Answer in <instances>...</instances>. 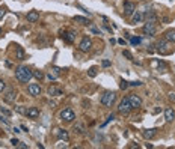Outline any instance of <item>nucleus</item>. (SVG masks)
<instances>
[{
  "instance_id": "9d476101",
  "label": "nucleus",
  "mask_w": 175,
  "mask_h": 149,
  "mask_svg": "<svg viewBox=\"0 0 175 149\" xmlns=\"http://www.w3.org/2000/svg\"><path fill=\"white\" fill-rule=\"evenodd\" d=\"M27 92H29V95H32V96H39V95H41V86L36 84V83H32V84L27 86Z\"/></svg>"
},
{
  "instance_id": "9b49d317",
  "label": "nucleus",
  "mask_w": 175,
  "mask_h": 149,
  "mask_svg": "<svg viewBox=\"0 0 175 149\" xmlns=\"http://www.w3.org/2000/svg\"><path fill=\"white\" fill-rule=\"evenodd\" d=\"M143 20L145 23H151V24H156L159 21V15L156 14V12H146V14H143Z\"/></svg>"
},
{
  "instance_id": "4468645a",
  "label": "nucleus",
  "mask_w": 175,
  "mask_h": 149,
  "mask_svg": "<svg viewBox=\"0 0 175 149\" xmlns=\"http://www.w3.org/2000/svg\"><path fill=\"white\" fill-rule=\"evenodd\" d=\"M26 116L30 118V119L39 118V108H38V107H29V108L26 110Z\"/></svg>"
},
{
  "instance_id": "ddd939ff",
  "label": "nucleus",
  "mask_w": 175,
  "mask_h": 149,
  "mask_svg": "<svg viewBox=\"0 0 175 149\" xmlns=\"http://www.w3.org/2000/svg\"><path fill=\"white\" fill-rule=\"evenodd\" d=\"M143 21V12H141V11H134L133 12V15H131V24H136L137 23H142Z\"/></svg>"
},
{
  "instance_id": "39448f33",
  "label": "nucleus",
  "mask_w": 175,
  "mask_h": 149,
  "mask_svg": "<svg viewBox=\"0 0 175 149\" xmlns=\"http://www.w3.org/2000/svg\"><path fill=\"white\" fill-rule=\"evenodd\" d=\"M74 119H76V111H74L72 108H64L60 111V120L64 122H72Z\"/></svg>"
},
{
  "instance_id": "412c9836",
  "label": "nucleus",
  "mask_w": 175,
  "mask_h": 149,
  "mask_svg": "<svg viewBox=\"0 0 175 149\" xmlns=\"http://www.w3.org/2000/svg\"><path fill=\"white\" fill-rule=\"evenodd\" d=\"M15 57L18 60H24V59H26V53H24V50L20 45H15Z\"/></svg>"
},
{
  "instance_id": "7ed1b4c3",
  "label": "nucleus",
  "mask_w": 175,
  "mask_h": 149,
  "mask_svg": "<svg viewBox=\"0 0 175 149\" xmlns=\"http://www.w3.org/2000/svg\"><path fill=\"white\" fill-rule=\"evenodd\" d=\"M156 50L160 53V54H171L172 51H174V48L169 45V41H166V39H163V41H159L157 44H156Z\"/></svg>"
},
{
  "instance_id": "0eeeda50",
  "label": "nucleus",
  "mask_w": 175,
  "mask_h": 149,
  "mask_svg": "<svg viewBox=\"0 0 175 149\" xmlns=\"http://www.w3.org/2000/svg\"><path fill=\"white\" fill-rule=\"evenodd\" d=\"M142 33L146 35V36H154L157 33V27L156 24H151V23H145L143 27H142Z\"/></svg>"
},
{
  "instance_id": "79ce46f5",
  "label": "nucleus",
  "mask_w": 175,
  "mask_h": 149,
  "mask_svg": "<svg viewBox=\"0 0 175 149\" xmlns=\"http://www.w3.org/2000/svg\"><path fill=\"white\" fill-rule=\"evenodd\" d=\"M169 99L171 101H175V93H169Z\"/></svg>"
},
{
  "instance_id": "c9c22d12",
  "label": "nucleus",
  "mask_w": 175,
  "mask_h": 149,
  "mask_svg": "<svg viewBox=\"0 0 175 149\" xmlns=\"http://www.w3.org/2000/svg\"><path fill=\"white\" fill-rule=\"evenodd\" d=\"M89 76H91V77H95V76H97L95 68H91V69H89Z\"/></svg>"
},
{
  "instance_id": "a211bd4d",
  "label": "nucleus",
  "mask_w": 175,
  "mask_h": 149,
  "mask_svg": "<svg viewBox=\"0 0 175 149\" xmlns=\"http://www.w3.org/2000/svg\"><path fill=\"white\" fill-rule=\"evenodd\" d=\"M47 93H48L50 96H60L64 92H62L60 89H57L56 86H50V88L47 89Z\"/></svg>"
},
{
  "instance_id": "cd10ccee",
  "label": "nucleus",
  "mask_w": 175,
  "mask_h": 149,
  "mask_svg": "<svg viewBox=\"0 0 175 149\" xmlns=\"http://www.w3.org/2000/svg\"><path fill=\"white\" fill-rule=\"evenodd\" d=\"M0 111H2L3 115H6V116H12V111L8 110V108H5V107H0Z\"/></svg>"
},
{
  "instance_id": "7c9ffc66",
  "label": "nucleus",
  "mask_w": 175,
  "mask_h": 149,
  "mask_svg": "<svg viewBox=\"0 0 175 149\" xmlns=\"http://www.w3.org/2000/svg\"><path fill=\"white\" fill-rule=\"evenodd\" d=\"M17 111H18V113H21V115H26V108H24L23 106H18L17 107Z\"/></svg>"
},
{
  "instance_id": "e433bc0d",
  "label": "nucleus",
  "mask_w": 175,
  "mask_h": 149,
  "mask_svg": "<svg viewBox=\"0 0 175 149\" xmlns=\"http://www.w3.org/2000/svg\"><path fill=\"white\" fill-rule=\"evenodd\" d=\"M0 122H3L5 125H9V120H8V119H5L3 116H0Z\"/></svg>"
},
{
  "instance_id": "6e6552de",
  "label": "nucleus",
  "mask_w": 175,
  "mask_h": 149,
  "mask_svg": "<svg viewBox=\"0 0 175 149\" xmlns=\"http://www.w3.org/2000/svg\"><path fill=\"white\" fill-rule=\"evenodd\" d=\"M128 101L131 104V108H139L142 106V98L139 95H136V93H130L128 96Z\"/></svg>"
},
{
  "instance_id": "58836bf2",
  "label": "nucleus",
  "mask_w": 175,
  "mask_h": 149,
  "mask_svg": "<svg viewBox=\"0 0 175 149\" xmlns=\"http://www.w3.org/2000/svg\"><path fill=\"white\" fill-rule=\"evenodd\" d=\"M18 148H21V149H26V148H27V145H26V143H21V142H20V143H18Z\"/></svg>"
},
{
  "instance_id": "f3484780",
  "label": "nucleus",
  "mask_w": 175,
  "mask_h": 149,
  "mask_svg": "<svg viewBox=\"0 0 175 149\" xmlns=\"http://www.w3.org/2000/svg\"><path fill=\"white\" fill-rule=\"evenodd\" d=\"M15 98H17V92H15L14 89H9V91L6 92V95H5V101H8V103H14Z\"/></svg>"
},
{
  "instance_id": "a878e982",
  "label": "nucleus",
  "mask_w": 175,
  "mask_h": 149,
  "mask_svg": "<svg viewBox=\"0 0 175 149\" xmlns=\"http://www.w3.org/2000/svg\"><path fill=\"white\" fill-rule=\"evenodd\" d=\"M130 42L133 45H139L141 44V38H137V36H133V38H130Z\"/></svg>"
},
{
  "instance_id": "4be33fe9",
  "label": "nucleus",
  "mask_w": 175,
  "mask_h": 149,
  "mask_svg": "<svg viewBox=\"0 0 175 149\" xmlns=\"http://www.w3.org/2000/svg\"><path fill=\"white\" fill-rule=\"evenodd\" d=\"M56 134H57V139H59V140H65V142L68 140V133H67L65 130H57Z\"/></svg>"
},
{
  "instance_id": "c756f323",
  "label": "nucleus",
  "mask_w": 175,
  "mask_h": 149,
  "mask_svg": "<svg viewBox=\"0 0 175 149\" xmlns=\"http://www.w3.org/2000/svg\"><path fill=\"white\" fill-rule=\"evenodd\" d=\"M47 78H48L50 81H55V80L57 78V76H56V74H52V72H48V74H47Z\"/></svg>"
},
{
  "instance_id": "b1692460",
  "label": "nucleus",
  "mask_w": 175,
  "mask_h": 149,
  "mask_svg": "<svg viewBox=\"0 0 175 149\" xmlns=\"http://www.w3.org/2000/svg\"><path fill=\"white\" fill-rule=\"evenodd\" d=\"M32 74H33V77L38 78V80H42L44 78V72L42 71H32Z\"/></svg>"
},
{
  "instance_id": "2f4dec72",
  "label": "nucleus",
  "mask_w": 175,
  "mask_h": 149,
  "mask_svg": "<svg viewBox=\"0 0 175 149\" xmlns=\"http://www.w3.org/2000/svg\"><path fill=\"white\" fill-rule=\"evenodd\" d=\"M89 30H91V32H94V33H97V35H101V30L97 29V27H94V26H91V27H89Z\"/></svg>"
},
{
  "instance_id": "aec40b11",
  "label": "nucleus",
  "mask_w": 175,
  "mask_h": 149,
  "mask_svg": "<svg viewBox=\"0 0 175 149\" xmlns=\"http://www.w3.org/2000/svg\"><path fill=\"white\" fill-rule=\"evenodd\" d=\"M165 39L175 44V29H169V30L165 32Z\"/></svg>"
},
{
  "instance_id": "f8f14e48",
  "label": "nucleus",
  "mask_w": 175,
  "mask_h": 149,
  "mask_svg": "<svg viewBox=\"0 0 175 149\" xmlns=\"http://www.w3.org/2000/svg\"><path fill=\"white\" fill-rule=\"evenodd\" d=\"M76 36H77V33L74 30H68V32H64L62 38H64V41H67L68 44H72L74 41H76Z\"/></svg>"
},
{
  "instance_id": "5701e85b",
  "label": "nucleus",
  "mask_w": 175,
  "mask_h": 149,
  "mask_svg": "<svg viewBox=\"0 0 175 149\" xmlns=\"http://www.w3.org/2000/svg\"><path fill=\"white\" fill-rule=\"evenodd\" d=\"M74 21H77V23H80V24H88L89 21H88V18H85V17H79V15H76L72 18Z\"/></svg>"
},
{
  "instance_id": "4c0bfd02",
  "label": "nucleus",
  "mask_w": 175,
  "mask_h": 149,
  "mask_svg": "<svg viewBox=\"0 0 175 149\" xmlns=\"http://www.w3.org/2000/svg\"><path fill=\"white\" fill-rule=\"evenodd\" d=\"M11 143H12V146H18V143H20V142H18L17 139H12V140H11Z\"/></svg>"
},
{
  "instance_id": "1a4fd4ad",
  "label": "nucleus",
  "mask_w": 175,
  "mask_h": 149,
  "mask_svg": "<svg viewBox=\"0 0 175 149\" xmlns=\"http://www.w3.org/2000/svg\"><path fill=\"white\" fill-rule=\"evenodd\" d=\"M134 11H136V5L133 2H124V15L131 17Z\"/></svg>"
},
{
  "instance_id": "20e7f679",
  "label": "nucleus",
  "mask_w": 175,
  "mask_h": 149,
  "mask_svg": "<svg viewBox=\"0 0 175 149\" xmlns=\"http://www.w3.org/2000/svg\"><path fill=\"white\" fill-rule=\"evenodd\" d=\"M115 99H116V93L107 91V92H104L103 96H101V104H103L104 107H112V106H113V103H115Z\"/></svg>"
},
{
  "instance_id": "bb28decb",
  "label": "nucleus",
  "mask_w": 175,
  "mask_h": 149,
  "mask_svg": "<svg viewBox=\"0 0 175 149\" xmlns=\"http://www.w3.org/2000/svg\"><path fill=\"white\" fill-rule=\"evenodd\" d=\"M122 56H126L128 60H133V54L128 51V50H124V51H122Z\"/></svg>"
},
{
  "instance_id": "473e14b6",
  "label": "nucleus",
  "mask_w": 175,
  "mask_h": 149,
  "mask_svg": "<svg viewBox=\"0 0 175 149\" xmlns=\"http://www.w3.org/2000/svg\"><path fill=\"white\" fill-rule=\"evenodd\" d=\"M5 88H6V84H5V81H3V80H0V93H2V92L5 91Z\"/></svg>"
},
{
  "instance_id": "a19ab883",
  "label": "nucleus",
  "mask_w": 175,
  "mask_h": 149,
  "mask_svg": "<svg viewBox=\"0 0 175 149\" xmlns=\"http://www.w3.org/2000/svg\"><path fill=\"white\" fill-rule=\"evenodd\" d=\"M103 66H106V68L110 66V62H109V60H103Z\"/></svg>"
},
{
  "instance_id": "f704fd0d",
  "label": "nucleus",
  "mask_w": 175,
  "mask_h": 149,
  "mask_svg": "<svg viewBox=\"0 0 175 149\" xmlns=\"http://www.w3.org/2000/svg\"><path fill=\"white\" fill-rule=\"evenodd\" d=\"M6 14V9L5 8H0V20H2L3 18V15Z\"/></svg>"
},
{
  "instance_id": "393cba45",
  "label": "nucleus",
  "mask_w": 175,
  "mask_h": 149,
  "mask_svg": "<svg viewBox=\"0 0 175 149\" xmlns=\"http://www.w3.org/2000/svg\"><path fill=\"white\" fill-rule=\"evenodd\" d=\"M128 86H130V83H128V81H126V80H121V84H119V88H121L122 91H126V89L128 88Z\"/></svg>"
},
{
  "instance_id": "6ab92c4d",
  "label": "nucleus",
  "mask_w": 175,
  "mask_h": 149,
  "mask_svg": "<svg viewBox=\"0 0 175 149\" xmlns=\"http://www.w3.org/2000/svg\"><path fill=\"white\" fill-rule=\"evenodd\" d=\"M156 135H157V130H156V128H149V130H145V131H143V137L148 139V140L154 139Z\"/></svg>"
},
{
  "instance_id": "dca6fc26",
  "label": "nucleus",
  "mask_w": 175,
  "mask_h": 149,
  "mask_svg": "<svg viewBox=\"0 0 175 149\" xmlns=\"http://www.w3.org/2000/svg\"><path fill=\"white\" fill-rule=\"evenodd\" d=\"M165 120H166L168 123H171V122L175 120V111H174L172 107H168V108L165 110Z\"/></svg>"
},
{
  "instance_id": "423d86ee",
  "label": "nucleus",
  "mask_w": 175,
  "mask_h": 149,
  "mask_svg": "<svg viewBox=\"0 0 175 149\" xmlns=\"http://www.w3.org/2000/svg\"><path fill=\"white\" fill-rule=\"evenodd\" d=\"M92 39L91 38H88V36H85V38L80 41V44H79V50L82 53H88V51H91L92 50Z\"/></svg>"
},
{
  "instance_id": "37998d69",
  "label": "nucleus",
  "mask_w": 175,
  "mask_h": 149,
  "mask_svg": "<svg viewBox=\"0 0 175 149\" xmlns=\"http://www.w3.org/2000/svg\"><path fill=\"white\" fill-rule=\"evenodd\" d=\"M118 42H119L121 45H126V41H124V39H118Z\"/></svg>"
},
{
  "instance_id": "f257e3e1",
  "label": "nucleus",
  "mask_w": 175,
  "mask_h": 149,
  "mask_svg": "<svg viewBox=\"0 0 175 149\" xmlns=\"http://www.w3.org/2000/svg\"><path fill=\"white\" fill-rule=\"evenodd\" d=\"M32 77H33V74L26 65H21V66H18L15 69V78L20 83H29Z\"/></svg>"
},
{
  "instance_id": "c85d7f7f",
  "label": "nucleus",
  "mask_w": 175,
  "mask_h": 149,
  "mask_svg": "<svg viewBox=\"0 0 175 149\" xmlns=\"http://www.w3.org/2000/svg\"><path fill=\"white\" fill-rule=\"evenodd\" d=\"M74 133H77V134H83V127H82V125H76V127H74Z\"/></svg>"
},
{
  "instance_id": "f03ea898",
  "label": "nucleus",
  "mask_w": 175,
  "mask_h": 149,
  "mask_svg": "<svg viewBox=\"0 0 175 149\" xmlns=\"http://www.w3.org/2000/svg\"><path fill=\"white\" fill-rule=\"evenodd\" d=\"M131 110H133V108H131V104H130V101H128V96L122 98L121 101H119V106H118V111H119L121 115L127 116V115H130Z\"/></svg>"
},
{
  "instance_id": "ea45409f",
  "label": "nucleus",
  "mask_w": 175,
  "mask_h": 149,
  "mask_svg": "<svg viewBox=\"0 0 175 149\" xmlns=\"http://www.w3.org/2000/svg\"><path fill=\"white\" fill-rule=\"evenodd\" d=\"M141 84H142L141 81H131L130 83V86H141Z\"/></svg>"
},
{
  "instance_id": "72a5a7b5",
  "label": "nucleus",
  "mask_w": 175,
  "mask_h": 149,
  "mask_svg": "<svg viewBox=\"0 0 175 149\" xmlns=\"http://www.w3.org/2000/svg\"><path fill=\"white\" fill-rule=\"evenodd\" d=\"M53 74H56V76L59 77V76H60V68H57V66H55V68H53Z\"/></svg>"
},
{
  "instance_id": "2eb2a0df",
  "label": "nucleus",
  "mask_w": 175,
  "mask_h": 149,
  "mask_svg": "<svg viewBox=\"0 0 175 149\" xmlns=\"http://www.w3.org/2000/svg\"><path fill=\"white\" fill-rule=\"evenodd\" d=\"M26 20H27V23H36L39 20V12L38 11H30V12H27V15H26Z\"/></svg>"
}]
</instances>
